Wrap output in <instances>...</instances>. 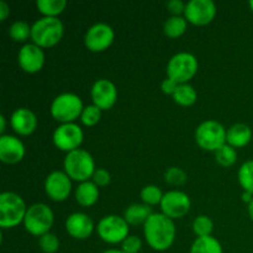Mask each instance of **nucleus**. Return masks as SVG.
<instances>
[{"instance_id": "f257e3e1", "label": "nucleus", "mask_w": 253, "mask_h": 253, "mask_svg": "<svg viewBox=\"0 0 253 253\" xmlns=\"http://www.w3.org/2000/svg\"><path fill=\"white\" fill-rule=\"evenodd\" d=\"M146 241L156 251H166L175 239V226L165 214H152L143 225Z\"/></svg>"}, {"instance_id": "f03ea898", "label": "nucleus", "mask_w": 253, "mask_h": 253, "mask_svg": "<svg viewBox=\"0 0 253 253\" xmlns=\"http://www.w3.org/2000/svg\"><path fill=\"white\" fill-rule=\"evenodd\" d=\"M64 26L57 17H41L31 26V40L41 48L53 47L61 41Z\"/></svg>"}, {"instance_id": "7ed1b4c3", "label": "nucleus", "mask_w": 253, "mask_h": 253, "mask_svg": "<svg viewBox=\"0 0 253 253\" xmlns=\"http://www.w3.org/2000/svg\"><path fill=\"white\" fill-rule=\"evenodd\" d=\"M64 172L71 179L86 182L95 172V163L90 153L85 150L72 151L64 158Z\"/></svg>"}, {"instance_id": "20e7f679", "label": "nucleus", "mask_w": 253, "mask_h": 253, "mask_svg": "<svg viewBox=\"0 0 253 253\" xmlns=\"http://www.w3.org/2000/svg\"><path fill=\"white\" fill-rule=\"evenodd\" d=\"M26 205L16 193L5 192L0 195V227L10 229L24 222Z\"/></svg>"}, {"instance_id": "39448f33", "label": "nucleus", "mask_w": 253, "mask_h": 253, "mask_svg": "<svg viewBox=\"0 0 253 253\" xmlns=\"http://www.w3.org/2000/svg\"><path fill=\"white\" fill-rule=\"evenodd\" d=\"M81 98L73 93L59 94L51 104V115L62 124H71L83 113Z\"/></svg>"}, {"instance_id": "423d86ee", "label": "nucleus", "mask_w": 253, "mask_h": 253, "mask_svg": "<svg viewBox=\"0 0 253 253\" xmlns=\"http://www.w3.org/2000/svg\"><path fill=\"white\" fill-rule=\"evenodd\" d=\"M226 132L224 126L214 120H208L200 124L195 131V140L200 148L216 152L226 145Z\"/></svg>"}, {"instance_id": "0eeeda50", "label": "nucleus", "mask_w": 253, "mask_h": 253, "mask_svg": "<svg viewBox=\"0 0 253 253\" xmlns=\"http://www.w3.org/2000/svg\"><path fill=\"white\" fill-rule=\"evenodd\" d=\"M53 211L46 204H34L27 209L24 219V226L34 236H43L53 225Z\"/></svg>"}, {"instance_id": "6e6552de", "label": "nucleus", "mask_w": 253, "mask_h": 253, "mask_svg": "<svg viewBox=\"0 0 253 253\" xmlns=\"http://www.w3.org/2000/svg\"><path fill=\"white\" fill-rule=\"evenodd\" d=\"M198 71V59L194 54L180 52L169 59L167 66L168 78L178 84H185L195 76Z\"/></svg>"}, {"instance_id": "1a4fd4ad", "label": "nucleus", "mask_w": 253, "mask_h": 253, "mask_svg": "<svg viewBox=\"0 0 253 253\" xmlns=\"http://www.w3.org/2000/svg\"><path fill=\"white\" fill-rule=\"evenodd\" d=\"M96 231L106 244L115 245L123 242L128 236V224L125 217L108 215L99 221Z\"/></svg>"}, {"instance_id": "9d476101", "label": "nucleus", "mask_w": 253, "mask_h": 253, "mask_svg": "<svg viewBox=\"0 0 253 253\" xmlns=\"http://www.w3.org/2000/svg\"><path fill=\"white\" fill-rule=\"evenodd\" d=\"M83 131L76 124H62L54 130L53 143L58 150L69 153L78 150L83 142Z\"/></svg>"}, {"instance_id": "9b49d317", "label": "nucleus", "mask_w": 253, "mask_h": 253, "mask_svg": "<svg viewBox=\"0 0 253 253\" xmlns=\"http://www.w3.org/2000/svg\"><path fill=\"white\" fill-rule=\"evenodd\" d=\"M216 15V6L211 0H190L185 5L184 17L197 26L210 24Z\"/></svg>"}, {"instance_id": "f8f14e48", "label": "nucleus", "mask_w": 253, "mask_h": 253, "mask_svg": "<svg viewBox=\"0 0 253 253\" xmlns=\"http://www.w3.org/2000/svg\"><path fill=\"white\" fill-rule=\"evenodd\" d=\"M161 209H162V214H165L169 219H179L187 215L190 210V199L184 192L170 190L163 194Z\"/></svg>"}, {"instance_id": "ddd939ff", "label": "nucleus", "mask_w": 253, "mask_h": 253, "mask_svg": "<svg viewBox=\"0 0 253 253\" xmlns=\"http://www.w3.org/2000/svg\"><path fill=\"white\" fill-rule=\"evenodd\" d=\"M114 30L109 25L99 22L89 27L84 37L85 47L91 52H101L111 46L114 41Z\"/></svg>"}, {"instance_id": "4468645a", "label": "nucleus", "mask_w": 253, "mask_h": 253, "mask_svg": "<svg viewBox=\"0 0 253 253\" xmlns=\"http://www.w3.org/2000/svg\"><path fill=\"white\" fill-rule=\"evenodd\" d=\"M44 190H46V194L52 200H54V202H63L71 194V178L67 175L66 172L54 170L46 178Z\"/></svg>"}, {"instance_id": "2eb2a0df", "label": "nucleus", "mask_w": 253, "mask_h": 253, "mask_svg": "<svg viewBox=\"0 0 253 253\" xmlns=\"http://www.w3.org/2000/svg\"><path fill=\"white\" fill-rule=\"evenodd\" d=\"M91 100L100 110H109L118 99V90L113 82L108 79H99L91 86Z\"/></svg>"}, {"instance_id": "dca6fc26", "label": "nucleus", "mask_w": 253, "mask_h": 253, "mask_svg": "<svg viewBox=\"0 0 253 253\" xmlns=\"http://www.w3.org/2000/svg\"><path fill=\"white\" fill-rule=\"evenodd\" d=\"M20 68L26 73H37L44 63V53L41 47L35 43H27L21 47L17 56Z\"/></svg>"}, {"instance_id": "f3484780", "label": "nucleus", "mask_w": 253, "mask_h": 253, "mask_svg": "<svg viewBox=\"0 0 253 253\" xmlns=\"http://www.w3.org/2000/svg\"><path fill=\"white\" fill-rule=\"evenodd\" d=\"M25 156V146L17 137L1 135L0 137V160L7 165L20 162Z\"/></svg>"}, {"instance_id": "a211bd4d", "label": "nucleus", "mask_w": 253, "mask_h": 253, "mask_svg": "<svg viewBox=\"0 0 253 253\" xmlns=\"http://www.w3.org/2000/svg\"><path fill=\"white\" fill-rule=\"evenodd\" d=\"M66 230L73 239L85 240L93 234L94 222L84 212H74L66 220Z\"/></svg>"}, {"instance_id": "6ab92c4d", "label": "nucleus", "mask_w": 253, "mask_h": 253, "mask_svg": "<svg viewBox=\"0 0 253 253\" xmlns=\"http://www.w3.org/2000/svg\"><path fill=\"white\" fill-rule=\"evenodd\" d=\"M10 124L15 132L21 136H27L34 132L36 128L37 119L30 109L20 108L12 113Z\"/></svg>"}, {"instance_id": "aec40b11", "label": "nucleus", "mask_w": 253, "mask_h": 253, "mask_svg": "<svg viewBox=\"0 0 253 253\" xmlns=\"http://www.w3.org/2000/svg\"><path fill=\"white\" fill-rule=\"evenodd\" d=\"M251 138L252 131L246 124H235L226 132V143L234 148L245 147Z\"/></svg>"}, {"instance_id": "412c9836", "label": "nucleus", "mask_w": 253, "mask_h": 253, "mask_svg": "<svg viewBox=\"0 0 253 253\" xmlns=\"http://www.w3.org/2000/svg\"><path fill=\"white\" fill-rule=\"evenodd\" d=\"M99 198V187L94 182L81 183L76 190V200L82 207H91Z\"/></svg>"}, {"instance_id": "4be33fe9", "label": "nucleus", "mask_w": 253, "mask_h": 253, "mask_svg": "<svg viewBox=\"0 0 253 253\" xmlns=\"http://www.w3.org/2000/svg\"><path fill=\"white\" fill-rule=\"evenodd\" d=\"M152 209L146 204H132L126 209L125 211V220L127 221L128 225H137L143 224L147 221L148 217L152 215Z\"/></svg>"}, {"instance_id": "5701e85b", "label": "nucleus", "mask_w": 253, "mask_h": 253, "mask_svg": "<svg viewBox=\"0 0 253 253\" xmlns=\"http://www.w3.org/2000/svg\"><path fill=\"white\" fill-rule=\"evenodd\" d=\"M190 253H222V247L215 237H198L193 242Z\"/></svg>"}, {"instance_id": "b1692460", "label": "nucleus", "mask_w": 253, "mask_h": 253, "mask_svg": "<svg viewBox=\"0 0 253 253\" xmlns=\"http://www.w3.org/2000/svg\"><path fill=\"white\" fill-rule=\"evenodd\" d=\"M173 100L182 106H190L197 101V91L190 84H179L173 94Z\"/></svg>"}, {"instance_id": "393cba45", "label": "nucleus", "mask_w": 253, "mask_h": 253, "mask_svg": "<svg viewBox=\"0 0 253 253\" xmlns=\"http://www.w3.org/2000/svg\"><path fill=\"white\" fill-rule=\"evenodd\" d=\"M36 6L46 17H56L66 9V0H37Z\"/></svg>"}, {"instance_id": "a878e982", "label": "nucleus", "mask_w": 253, "mask_h": 253, "mask_svg": "<svg viewBox=\"0 0 253 253\" xmlns=\"http://www.w3.org/2000/svg\"><path fill=\"white\" fill-rule=\"evenodd\" d=\"M165 34L166 36L170 39H177L180 37L187 30V19L183 16H170L165 22Z\"/></svg>"}, {"instance_id": "bb28decb", "label": "nucleus", "mask_w": 253, "mask_h": 253, "mask_svg": "<svg viewBox=\"0 0 253 253\" xmlns=\"http://www.w3.org/2000/svg\"><path fill=\"white\" fill-rule=\"evenodd\" d=\"M239 182L245 192L253 195V161H247L240 167Z\"/></svg>"}, {"instance_id": "cd10ccee", "label": "nucleus", "mask_w": 253, "mask_h": 253, "mask_svg": "<svg viewBox=\"0 0 253 253\" xmlns=\"http://www.w3.org/2000/svg\"><path fill=\"white\" fill-rule=\"evenodd\" d=\"M215 158H216V162L222 167H231L236 162L237 152L234 147L226 143L215 152Z\"/></svg>"}, {"instance_id": "c85d7f7f", "label": "nucleus", "mask_w": 253, "mask_h": 253, "mask_svg": "<svg viewBox=\"0 0 253 253\" xmlns=\"http://www.w3.org/2000/svg\"><path fill=\"white\" fill-rule=\"evenodd\" d=\"M212 230H214V224L209 216L199 215L198 217H195L194 222H193V231L198 237L211 236Z\"/></svg>"}, {"instance_id": "c756f323", "label": "nucleus", "mask_w": 253, "mask_h": 253, "mask_svg": "<svg viewBox=\"0 0 253 253\" xmlns=\"http://www.w3.org/2000/svg\"><path fill=\"white\" fill-rule=\"evenodd\" d=\"M9 35L14 41L24 42L29 37H31V27L25 21H15L10 26Z\"/></svg>"}, {"instance_id": "7c9ffc66", "label": "nucleus", "mask_w": 253, "mask_h": 253, "mask_svg": "<svg viewBox=\"0 0 253 253\" xmlns=\"http://www.w3.org/2000/svg\"><path fill=\"white\" fill-rule=\"evenodd\" d=\"M163 194L161 189L156 185H146L142 190H141V199L146 205H157L161 204L162 202Z\"/></svg>"}, {"instance_id": "2f4dec72", "label": "nucleus", "mask_w": 253, "mask_h": 253, "mask_svg": "<svg viewBox=\"0 0 253 253\" xmlns=\"http://www.w3.org/2000/svg\"><path fill=\"white\" fill-rule=\"evenodd\" d=\"M101 118V110L93 105H88L83 109V113L81 115V121L85 126H94L99 123Z\"/></svg>"}, {"instance_id": "473e14b6", "label": "nucleus", "mask_w": 253, "mask_h": 253, "mask_svg": "<svg viewBox=\"0 0 253 253\" xmlns=\"http://www.w3.org/2000/svg\"><path fill=\"white\" fill-rule=\"evenodd\" d=\"M39 246L44 253H56L59 249V240L54 234L47 232L40 237Z\"/></svg>"}, {"instance_id": "72a5a7b5", "label": "nucleus", "mask_w": 253, "mask_h": 253, "mask_svg": "<svg viewBox=\"0 0 253 253\" xmlns=\"http://www.w3.org/2000/svg\"><path fill=\"white\" fill-rule=\"evenodd\" d=\"M166 182L172 185H182L187 182V174L178 167H170L165 174Z\"/></svg>"}, {"instance_id": "f704fd0d", "label": "nucleus", "mask_w": 253, "mask_h": 253, "mask_svg": "<svg viewBox=\"0 0 253 253\" xmlns=\"http://www.w3.org/2000/svg\"><path fill=\"white\" fill-rule=\"evenodd\" d=\"M142 242L137 236H127L121 242V251L124 253H138Z\"/></svg>"}, {"instance_id": "c9c22d12", "label": "nucleus", "mask_w": 253, "mask_h": 253, "mask_svg": "<svg viewBox=\"0 0 253 253\" xmlns=\"http://www.w3.org/2000/svg\"><path fill=\"white\" fill-rule=\"evenodd\" d=\"M111 177H110V173L108 172L106 169L104 168H99V169H95L93 174V182L95 183L98 187H105L110 183Z\"/></svg>"}, {"instance_id": "e433bc0d", "label": "nucleus", "mask_w": 253, "mask_h": 253, "mask_svg": "<svg viewBox=\"0 0 253 253\" xmlns=\"http://www.w3.org/2000/svg\"><path fill=\"white\" fill-rule=\"evenodd\" d=\"M185 5L187 4H184L182 0H170V1H168L167 7L172 12L173 16H180V14L184 12Z\"/></svg>"}, {"instance_id": "4c0bfd02", "label": "nucleus", "mask_w": 253, "mask_h": 253, "mask_svg": "<svg viewBox=\"0 0 253 253\" xmlns=\"http://www.w3.org/2000/svg\"><path fill=\"white\" fill-rule=\"evenodd\" d=\"M178 85H179V84L175 83L173 79L167 78L162 82V85H161V88H162V91L165 94H170V95H173L175 91V89L178 88Z\"/></svg>"}, {"instance_id": "58836bf2", "label": "nucleus", "mask_w": 253, "mask_h": 253, "mask_svg": "<svg viewBox=\"0 0 253 253\" xmlns=\"http://www.w3.org/2000/svg\"><path fill=\"white\" fill-rule=\"evenodd\" d=\"M9 14H10L9 5H7L5 1H0V19H1V21H4V20L9 16Z\"/></svg>"}, {"instance_id": "ea45409f", "label": "nucleus", "mask_w": 253, "mask_h": 253, "mask_svg": "<svg viewBox=\"0 0 253 253\" xmlns=\"http://www.w3.org/2000/svg\"><path fill=\"white\" fill-rule=\"evenodd\" d=\"M0 124H1V125H0V133L2 135L5 131V127H6V121H5L4 115H0Z\"/></svg>"}, {"instance_id": "a19ab883", "label": "nucleus", "mask_w": 253, "mask_h": 253, "mask_svg": "<svg viewBox=\"0 0 253 253\" xmlns=\"http://www.w3.org/2000/svg\"><path fill=\"white\" fill-rule=\"evenodd\" d=\"M242 199H244V202L250 203V202H251V200L253 199V198H252V194H251V193L245 192V193H244V195H242Z\"/></svg>"}, {"instance_id": "79ce46f5", "label": "nucleus", "mask_w": 253, "mask_h": 253, "mask_svg": "<svg viewBox=\"0 0 253 253\" xmlns=\"http://www.w3.org/2000/svg\"><path fill=\"white\" fill-rule=\"evenodd\" d=\"M249 215H250V217L253 220V199L249 203Z\"/></svg>"}, {"instance_id": "37998d69", "label": "nucleus", "mask_w": 253, "mask_h": 253, "mask_svg": "<svg viewBox=\"0 0 253 253\" xmlns=\"http://www.w3.org/2000/svg\"><path fill=\"white\" fill-rule=\"evenodd\" d=\"M103 253H124L121 250H106V251H104Z\"/></svg>"}, {"instance_id": "c03bdc74", "label": "nucleus", "mask_w": 253, "mask_h": 253, "mask_svg": "<svg viewBox=\"0 0 253 253\" xmlns=\"http://www.w3.org/2000/svg\"><path fill=\"white\" fill-rule=\"evenodd\" d=\"M250 6H251V9H252V11H253V0H251V1H250Z\"/></svg>"}]
</instances>
